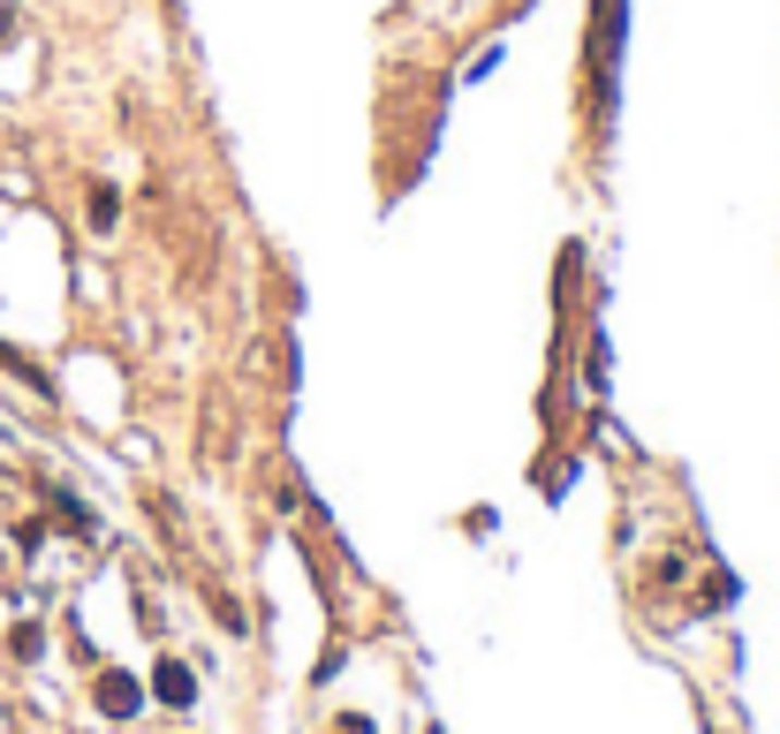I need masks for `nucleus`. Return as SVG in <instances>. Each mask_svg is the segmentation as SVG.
I'll return each mask as SVG.
<instances>
[{
    "instance_id": "nucleus-4",
    "label": "nucleus",
    "mask_w": 780,
    "mask_h": 734,
    "mask_svg": "<svg viewBox=\"0 0 780 734\" xmlns=\"http://www.w3.org/2000/svg\"><path fill=\"white\" fill-rule=\"evenodd\" d=\"M84 220H92V235H107V228L122 220V189H114V182H92V197H84Z\"/></svg>"
},
{
    "instance_id": "nucleus-3",
    "label": "nucleus",
    "mask_w": 780,
    "mask_h": 734,
    "mask_svg": "<svg viewBox=\"0 0 780 734\" xmlns=\"http://www.w3.org/2000/svg\"><path fill=\"white\" fill-rule=\"evenodd\" d=\"M92 697H99V712H107V720H130V712L145 705L130 674H99V689H92Z\"/></svg>"
},
{
    "instance_id": "nucleus-5",
    "label": "nucleus",
    "mask_w": 780,
    "mask_h": 734,
    "mask_svg": "<svg viewBox=\"0 0 780 734\" xmlns=\"http://www.w3.org/2000/svg\"><path fill=\"white\" fill-rule=\"evenodd\" d=\"M333 734H371V720H341V727H333Z\"/></svg>"
},
{
    "instance_id": "nucleus-2",
    "label": "nucleus",
    "mask_w": 780,
    "mask_h": 734,
    "mask_svg": "<svg viewBox=\"0 0 780 734\" xmlns=\"http://www.w3.org/2000/svg\"><path fill=\"white\" fill-rule=\"evenodd\" d=\"M153 697H159V705H174V712L197 697V682H190V666H182V659H159V666H153Z\"/></svg>"
},
{
    "instance_id": "nucleus-1",
    "label": "nucleus",
    "mask_w": 780,
    "mask_h": 734,
    "mask_svg": "<svg viewBox=\"0 0 780 734\" xmlns=\"http://www.w3.org/2000/svg\"><path fill=\"white\" fill-rule=\"evenodd\" d=\"M614 53H622V0L592 8V38H584V69H592V107H614Z\"/></svg>"
}]
</instances>
